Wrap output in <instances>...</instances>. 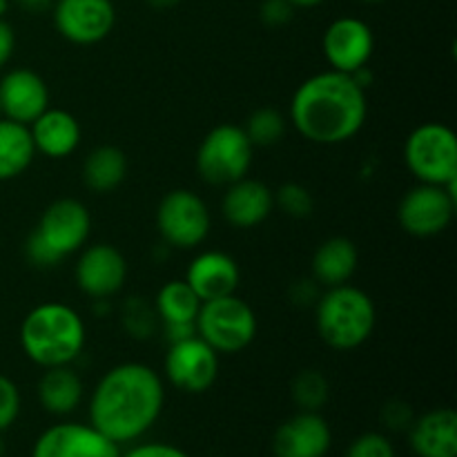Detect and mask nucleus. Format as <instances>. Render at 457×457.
Returning <instances> with one entry per match:
<instances>
[{
    "mask_svg": "<svg viewBox=\"0 0 457 457\" xmlns=\"http://www.w3.org/2000/svg\"><path fill=\"white\" fill-rule=\"evenodd\" d=\"M165 388L147 364L125 361L98 379L89 400V424L116 445L145 436L163 411Z\"/></svg>",
    "mask_w": 457,
    "mask_h": 457,
    "instance_id": "obj_1",
    "label": "nucleus"
},
{
    "mask_svg": "<svg viewBox=\"0 0 457 457\" xmlns=\"http://www.w3.org/2000/svg\"><path fill=\"white\" fill-rule=\"evenodd\" d=\"M369 116L366 89L344 71H321L303 80L290 101V120L303 138L320 145L346 143Z\"/></svg>",
    "mask_w": 457,
    "mask_h": 457,
    "instance_id": "obj_2",
    "label": "nucleus"
},
{
    "mask_svg": "<svg viewBox=\"0 0 457 457\" xmlns=\"http://www.w3.org/2000/svg\"><path fill=\"white\" fill-rule=\"evenodd\" d=\"M21 348L43 369L70 366L85 348L83 317L61 302L31 308L21 324Z\"/></svg>",
    "mask_w": 457,
    "mask_h": 457,
    "instance_id": "obj_3",
    "label": "nucleus"
},
{
    "mask_svg": "<svg viewBox=\"0 0 457 457\" xmlns=\"http://www.w3.org/2000/svg\"><path fill=\"white\" fill-rule=\"evenodd\" d=\"M375 321L373 299L355 286H333L317 302V333L335 351H353L369 342Z\"/></svg>",
    "mask_w": 457,
    "mask_h": 457,
    "instance_id": "obj_4",
    "label": "nucleus"
},
{
    "mask_svg": "<svg viewBox=\"0 0 457 457\" xmlns=\"http://www.w3.org/2000/svg\"><path fill=\"white\" fill-rule=\"evenodd\" d=\"M196 335L219 355H235L257 337V315L237 295L201 302L195 321Z\"/></svg>",
    "mask_w": 457,
    "mask_h": 457,
    "instance_id": "obj_5",
    "label": "nucleus"
},
{
    "mask_svg": "<svg viewBox=\"0 0 457 457\" xmlns=\"http://www.w3.org/2000/svg\"><path fill=\"white\" fill-rule=\"evenodd\" d=\"M254 145L241 125L223 123L205 134L196 152L199 177L210 186H230L248 174Z\"/></svg>",
    "mask_w": 457,
    "mask_h": 457,
    "instance_id": "obj_6",
    "label": "nucleus"
},
{
    "mask_svg": "<svg viewBox=\"0 0 457 457\" xmlns=\"http://www.w3.org/2000/svg\"><path fill=\"white\" fill-rule=\"evenodd\" d=\"M404 161L420 183H457V138L449 125L424 123L409 134Z\"/></svg>",
    "mask_w": 457,
    "mask_h": 457,
    "instance_id": "obj_7",
    "label": "nucleus"
},
{
    "mask_svg": "<svg viewBox=\"0 0 457 457\" xmlns=\"http://www.w3.org/2000/svg\"><path fill=\"white\" fill-rule=\"evenodd\" d=\"M156 228L172 248H196L210 235V210L199 195L179 187L161 199L156 208Z\"/></svg>",
    "mask_w": 457,
    "mask_h": 457,
    "instance_id": "obj_8",
    "label": "nucleus"
},
{
    "mask_svg": "<svg viewBox=\"0 0 457 457\" xmlns=\"http://www.w3.org/2000/svg\"><path fill=\"white\" fill-rule=\"evenodd\" d=\"M457 183L451 186H431L420 183L404 195L397 208V221L409 235L427 239L445 232L451 226L457 205Z\"/></svg>",
    "mask_w": 457,
    "mask_h": 457,
    "instance_id": "obj_9",
    "label": "nucleus"
},
{
    "mask_svg": "<svg viewBox=\"0 0 457 457\" xmlns=\"http://www.w3.org/2000/svg\"><path fill=\"white\" fill-rule=\"evenodd\" d=\"M54 27L74 45H96L112 34L116 9L112 0H54Z\"/></svg>",
    "mask_w": 457,
    "mask_h": 457,
    "instance_id": "obj_10",
    "label": "nucleus"
},
{
    "mask_svg": "<svg viewBox=\"0 0 457 457\" xmlns=\"http://www.w3.org/2000/svg\"><path fill=\"white\" fill-rule=\"evenodd\" d=\"M165 375L183 393H205L219 375V353L199 335L172 342L165 355Z\"/></svg>",
    "mask_w": 457,
    "mask_h": 457,
    "instance_id": "obj_11",
    "label": "nucleus"
},
{
    "mask_svg": "<svg viewBox=\"0 0 457 457\" xmlns=\"http://www.w3.org/2000/svg\"><path fill=\"white\" fill-rule=\"evenodd\" d=\"M92 230L89 210L76 199H58L47 205L34 235L52 250L58 262L83 248Z\"/></svg>",
    "mask_w": 457,
    "mask_h": 457,
    "instance_id": "obj_12",
    "label": "nucleus"
},
{
    "mask_svg": "<svg viewBox=\"0 0 457 457\" xmlns=\"http://www.w3.org/2000/svg\"><path fill=\"white\" fill-rule=\"evenodd\" d=\"M321 49L335 71L355 74L369 65L375 49V36L361 18L342 16L330 22L321 38Z\"/></svg>",
    "mask_w": 457,
    "mask_h": 457,
    "instance_id": "obj_13",
    "label": "nucleus"
},
{
    "mask_svg": "<svg viewBox=\"0 0 457 457\" xmlns=\"http://www.w3.org/2000/svg\"><path fill=\"white\" fill-rule=\"evenodd\" d=\"M31 457H120V451L92 424L65 422L40 433Z\"/></svg>",
    "mask_w": 457,
    "mask_h": 457,
    "instance_id": "obj_14",
    "label": "nucleus"
},
{
    "mask_svg": "<svg viewBox=\"0 0 457 457\" xmlns=\"http://www.w3.org/2000/svg\"><path fill=\"white\" fill-rule=\"evenodd\" d=\"M79 288L94 299H107L119 293L128 277V263L119 248L110 244H94L83 250L74 268Z\"/></svg>",
    "mask_w": 457,
    "mask_h": 457,
    "instance_id": "obj_15",
    "label": "nucleus"
},
{
    "mask_svg": "<svg viewBox=\"0 0 457 457\" xmlns=\"http://www.w3.org/2000/svg\"><path fill=\"white\" fill-rule=\"evenodd\" d=\"M333 445V431L317 411H302L286 420L272 437L275 457H324Z\"/></svg>",
    "mask_w": 457,
    "mask_h": 457,
    "instance_id": "obj_16",
    "label": "nucleus"
},
{
    "mask_svg": "<svg viewBox=\"0 0 457 457\" xmlns=\"http://www.w3.org/2000/svg\"><path fill=\"white\" fill-rule=\"evenodd\" d=\"M49 107L47 83L27 67L7 71L0 79V110L3 119L29 125Z\"/></svg>",
    "mask_w": 457,
    "mask_h": 457,
    "instance_id": "obj_17",
    "label": "nucleus"
},
{
    "mask_svg": "<svg viewBox=\"0 0 457 457\" xmlns=\"http://www.w3.org/2000/svg\"><path fill=\"white\" fill-rule=\"evenodd\" d=\"M272 208H275V195L270 187L248 177L230 183L221 201V212L226 221L244 230L266 221Z\"/></svg>",
    "mask_w": 457,
    "mask_h": 457,
    "instance_id": "obj_18",
    "label": "nucleus"
},
{
    "mask_svg": "<svg viewBox=\"0 0 457 457\" xmlns=\"http://www.w3.org/2000/svg\"><path fill=\"white\" fill-rule=\"evenodd\" d=\"M186 281L199 295L201 302L226 297V295H235L237 286H239V266L230 254L208 250L192 259L186 272Z\"/></svg>",
    "mask_w": 457,
    "mask_h": 457,
    "instance_id": "obj_19",
    "label": "nucleus"
},
{
    "mask_svg": "<svg viewBox=\"0 0 457 457\" xmlns=\"http://www.w3.org/2000/svg\"><path fill=\"white\" fill-rule=\"evenodd\" d=\"M411 449L418 457H457V413L433 409L411 424Z\"/></svg>",
    "mask_w": 457,
    "mask_h": 457,
    "instance_id": "obj_20",
    "label": "nucleus"
},
{
    "mask_svg": "<svg viewBox=\"0 0 457 457\" xmlns=\"http://www.w3.org/2000/svg\"><path fill=\"white\" fill-rule=\"evenodd\" d=\"M27 128H29L36 152L49 156V159H65L80 143V123L74 114L65 110L47 107Z\"/></svg>",
    "mask_w": 457,
    "mask_h": 457,
    "instance_id": "obj_21",
    "label": "nucleus"
},
{
    "mask_svg": "<svg viewBox=\"0 0 457 457\" xmlns=\"http://www.w3.org/2000/svg\"><path fill=\"white\" fill-rule=\"evenodd\" d=\"M360 263L355 244L346 237H330L312 254V275L326 288L348 284Z\"/></svg>",
    "mask_w": 457,
    "mask_h": 457,
    "instance_id": "obj_22",
    "label": "nucleus"
},
{
    "mask_svg": "<svg viewBox=\"0 0 457 457\" xmlns=\"http://www.w3.org/2000/svg\"><path fill=\"white\" fill-rule=\"evenodd\" d=\"M83 400V382L70 366L45 369L38 382V402L54 415H70Z\"/></svg>",
    "mask_w": 457,
    "mask_h": 457,
    "instance_id": "obj_23",
    "label": "nucleus"
},
{
    "mask_svg": "<svg viewBox=\"0 0 457 457\" xmlns=\"http://www.w3.org/2000/svg\"><path fill=\"white\" fill-rule=\"evenodd\" d=\"M36 156L29 128L16 120L0 119V181H9L25 172Z\"/></svg>",
    "mask_w": 457,
    "mask_h": 457,
    "instance_id": "obj_24",
    "label": "nucleus"
},
{
    "mask_svg": "<svg viewBox=\"0 0 457 457\" xmlns=\"http://www.w3.org/2000/svg\"><path fill=\"white\" fill-rule=\"evenodd\" d=\"M125 174H128V159L123 150L114 145L94 147L83 163L85 186L98 195L116 190L125 181Z\"/></svg>",
    "mask_w": 457,
    "mask_h": 457,
    "instance_id": "obj_25",
    "label": "nucleus"
},
{
    "mask_svg": "<svg viewBox=\"0 0 457 457\" xmlns=\"http://www.w3.org/2000/svg\"><path fill=\"white\" fill-rule=\"evenodd\" d=\"M201 299L186 279H174L161 286L154 299V311L163 326H195Z\"/></svg>",
    "mask_w": 457,
    "mask_h": 457,
    "instance_id": "obj_26",
    "label": "nucleus"
},
{
    "mask_svg": "<svg viewBox=\"0 0 457 457\" xmlns=\"http://www.w3.org/2000/svg\"><path fill=\"white\" fill-rule=\"evenodd\" d=\"M244 132L248 134L254 147H270L284 138L286 120L275 107H259L257 112L250 114L248 123L244 125Z\"/></svg>",
    "mask_w": 457,
    "mask_h": 457,
    "instance_id": "obj_27",
    "label": "nucleus"
},
{
    "mask_svg": "<svg viewBox=\"0 0 457 457\" xmlns=\"http://www.w3.org/2000/svg\"><path fill=\"white\" fill-rule=\"evenodd\" d=\"M293 400L297 402L302 411H320L328 402L330 386L328 379L320 370L306 369L293 379Z\"/></svg>",
    "mask_w": 457,
    "mask_h": 457,
    "instance_id": "obj_28",
    "label": "nucleus"
},
{
    "mask_svg": "<svg viewBox=\"0 0 457 457\" xmlns=\"http://www.w3.org/2000/svg\"><path fill=\"white\" fill-rule=\"evenodd\" d=\"M272 195H275V205H279L281 212L293 219H306L315 210V199H312L311 190L299 183H284Z\"/></svg>",
    "mask_w": 457,
    "mask_h": 457,
    "instance_id": "obj_29",
    "label": "nucleus"
},
{
    "mask_svg": "<svg viewBox=\"0 0 457 457\" xmlns=\"http://www.w3.org/2000/svg\"><path fill=\"white\" fill-rule=\"evenodd\" d=\"M123 324L132 337H147L154 328V311L141 297H129L123 306Z\"/></svg>",
    "mask_w": 457,
    "mask_h": 457,
    "instance_id": "obj_30",
    "label": "nucleus"
},
{
    "mask_svg": "<svg viewBox=\"0 0 457 457\" xmlns=\"http://www.w3.org/2000/svg\"><path fill=\"white\" fill-rule=\"evenodd\" d=\"M346 457H395V449L382 433H364L348 446Z\"/></svg>",
    "mask_w": 457,
    "mask_h": 457,
    "instance_id": "obj_31",
    "label": "nucleus"
},
{
    "mask_svg": "<svg viewBox=\"0 0 457 457\" xmlns=\"http://www.w3.org/2000/svg\"><path fill=\"white\" fill-rule=\"evenodd\" d=\"M18 413H21V391L7 375H0V433L16 422Z\"/></svg>",
    "mask_w": 457,
    "mask_h": 457,
    "instance_id": "obj_32",
    "label": "nucleus"
},
{
    "mask_svg": "<svg viewBox=\"0 0 457 457\" xmlns=\"http://www.w3.org/2000/svg\"><path fill=\"white\" fill-rule=\"evenodd\" d=\"M259 16L268 27H284L293 21L295 4L290 0H263Z\"/></svg>",
    "mask_w": 457,
    "mask_h": 457,
    "instance_id": "obj_33",
    "label": "nucleus"
},
{
    "mask_svg": "<svg viewBox=\"0 0 457 457\" xmlns=\"http://www.w3.org/2000/svg\"><path fill=\"white\" fill-rule=\"evenodd\" d=\"M382 420L393 431H404V428H411L415 418L409 404H404V402H388L382 411Z\"/></svg>",
    "mask_w": 457,
    "mask_h": 457,
    "instance_id": "obj_34",
    "label": "nucleus"
},
{
    "mask_svg": "<svg viewBox=\"0 0 457 457\" xmlns=\"http://www.w3.org/2000/svg\"><path fill=\"white\" fill-rule=\"evenodd\" d=\"M120 457H190L186 451L177 449L172 445H163V442H152V445H138L129 449L128 453Z\"/></svg>",
    "mask_w": 457,
    "mask_h": 457,
    "instance_id": "obj_35",
    "label": "nucleus"
},
{
    "mask_svg": "<svg viewBox=\"0 0 457 457\" xmlns=\"http://www.w3.org/2000/svg\"><path fill=\"white\" fill-rule=\"evenodd\" d=\"M13 49H16V34L13 27L4 18H0V70L12 61Z\"/></svg>",
    "mask_w": 457,
    "mask_h": 457,
    "instance_id": "obj_36",
    "label": "nucleus"
},
{
    "mask_svg": "<svg viewBox=\"0 0 457 457\" xmlns=\"http://www.w3.org/2000/svg\"><path fill=\"white\" fill-rule=\"evenodd\" d=\"M13 3L29 13H43L47 9H52L54 0H13Z\"/></svg>",
    "mask_w": 457,
    "mask_h": 457,
    "instance_id": "obj_37",
    "label": "nucleus"
},
{
    "mask_svg": "<svg viewBox=\"0 0 457 457\" xmlns=\"http://www.w3.org/2000/svg\"><path fill=\"white\" fill-rule=\"evenodd\" d=\"M145 3L152 4V7H156V9H170V7H174V4L181 3V0H145Z\"/></svg>",
    "mask_w": 457,
    "mask_h": 457,
    "instance_id": "obj_38",
    "label": "nucleus"
},
{
    "mask_svg": "<svg viewBox=\"0 0 457 457\" xmlns=\"http://www.w3.org/2000/svg\"><path fill=\"white\" fill-rule=\"evenodd\" d=\"M290 3L295 4V9H311V7H317V4L326 3V0H290Z\"/></svg>",
    "mask_w": 457,
    "mask_h": 457,
    "instance_id": "obj_39",
    "label": "nucleus"
},
{
    "mask_svg": "<svg viewBox=\"0 0 457 457\" xmlns=\"http://www.w3.org/2000/svg\"><path fill=\"white\" fill-rule=\"evenodd\" d=\"M9 3L12 0H0V18H4V13L9 12Z\"/></svg>",
    "mask_w": 457,
    "mask_h": 457,
    "instance_id": "obj_40",
    "label": "nucleus"
},
{
    "mask_svg": "<svg viewBox=\"0 0 457 457\" xmlns=\"http://www.w3.org/2000/svg\"><path fill=\"white\" fill-rule=\"evenodd\" d=\"M4 451H7V449H4V440L0 437V457H4Z\"/></svg>",
    "mask_w": 457,
    "mask_h": 457,
    "instance_id": "obj_41",
    "label": "nucleus"
},
{
    "mask_svg": "<svg viewBox=\"0 0 457 457\" xmlns=\"http://www.w3.org/2000/svg\"><path fill=\"white\" fill-rule=\"evenodd\" d=\"M361 3H384V0H361Z\"/></svg>",
    "mask_w": 457,
    "mask_h": 457,
    "instance_id": "obj_42",
    "label": "nucleus"
},
{
    "mask_svg": "<svg viewBox=\"0 0 457 457\" xmlns=\"http://www.w3.org/2000/svg\"><path fill=\"white\" fill-rule=\"evenodd\" d=\"M0 119H3V110H0Z\"/></svg>",
    "mask_w": 457,
    "mask_h": 457,
    "instance_id": "obj_43",
    "label": "nucleus"
}]
</instances>
